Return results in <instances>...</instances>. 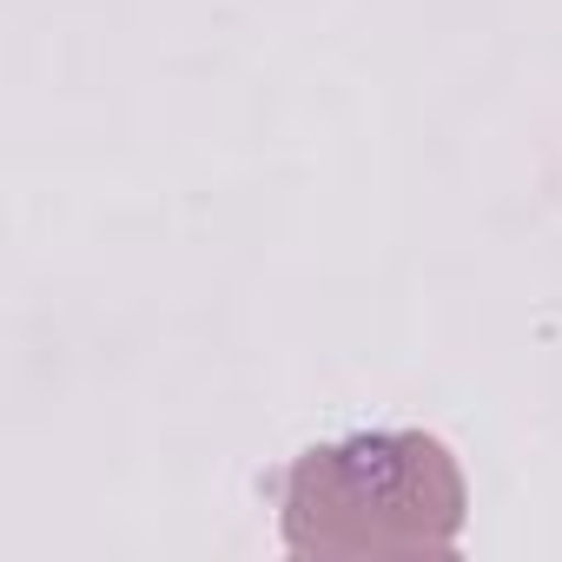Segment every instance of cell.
<instances>
[{
    "mask_svg": "<svg viewBox=\"0 0 562 562\" xmlns=\"http://www.w3.org/2000/svg\"><path fill=\"white\" fill-rule=\"evenodd\" d=\"M463 529V470L437 437H351L299 457L285 483V542L299 555H450Z\"/></svg>",
    "mask_w": 562,
    "mask_h": 562,
    "instance_id": "cell-1",
    "label": "cell"
}]
</instances>
